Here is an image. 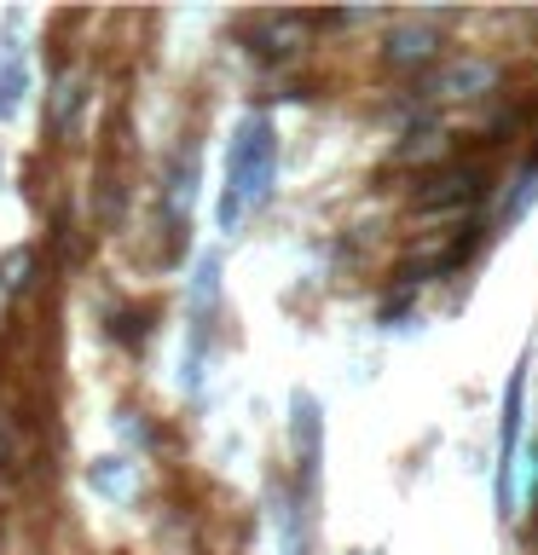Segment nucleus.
I'll list each match as a JSON object with an SVG mask.
<instances>
[{
    "mask_svg": "<svg viewBox=\"0 0 538 555\" xmlns=\"http://www.w3.org/2000/svg\"><path fill=\"white\" fill-rule=\"evenodd\" d=\"M29 267H35V249H12L7 260H0V289L17 295V289L29 284Z\"/></svg>",
    "mask_w": 538,
    "mask_h": 555,
    "instance_id": "1a4fd4ad",
    "label": "nucleus"
},
{
    "mask_svg": "<svg viewBox=\"0 0 538 555\" xmlns=\"http://www.w3.org/2000/svg\"><path fill=\"white\" fill-rule=\"evenodd\" d=\"M492 197V173H486V163H475V156H446V163H434L428 173H417L406 203L411 215L423 220H463L475 215V208Z\"/></svg>",
    "mask_w": 538,
    "mask_h": 555,
    "instance_id": "f03ea898",
    "label": "nucleus"
},
{
    "mask_svg": "<svg viewBox=\"0 0 538 555\" xmlns=\"http://www.w3.org/2000/svg\"><path fill=\"white\" fill-rule=\"evenodd\" d=\"M446 12H399L382 29V69L394 76H428L446 64Z\"/></svg>",
    "mask_w": 538,
    "mask_h": 555,
    "instance_id": "7ed1b4c3",
    "label": "nucleus"
},
{
    "mask_svg": "<svg viewBox=\"0 0 538 555\" xmlns=\"http://www.w3.org/2000/svg\"><path fill=\"white\" fill-rule=\"evenodd\" d=\"M307 29H312V17L307 12H260L243 24V35H249V52L260 64H290V59H302L307 52Z\"/></svg>",
    "mask_w": 538,
    "mask_h": 555,
    "instance_id": "423d86ee",
    "label": "nucleus"
},
{
    "mask_svg": "<svg viewBox=\"0 0 538 555\" xmlns=\"http://www.w3.org/2000/svg\"><path fill=\"white\" fill-rule=\"evenodd\" d=\"M527 371H533V359L521 353L510 382H503V405H498V509H503V520L515 515V463H521V428H527Z\"/></svg>",
    "mask_w": 538,
    "mask_h": 555,
    "instance_id": "20e7f679",
    "label": "nucleus"
},
{
    "mask_svg": "<svg viewBox=\"0 0 538 555\" xmlns=\"http://www.w3.org/2000/svg\"><path fill=\"white\" fill-rule=\"evenodd\" d=\"M498 87H503L498 59H486V52H458V59H446L440 69H434L423 93L434 104H475V99H492Z\"/></svg>",
    "mask_w": 538,
    "mask_h": 555,
    "instance_id": "39448f33",
    "label": "nucleus"
},
{
    "mask_svg": "<svg viewBox=\"0 0 538 555\" xmlns=\"http://www.w3.org/2000/svg\"><path fill=\"white\" fill-rule=\"evenodd\" d=\"M278 180V128L267 116H243L226 145V191H220V225L238 232V220L272 197Z\"/></svg>",
    "mask_w": 538,
    "mask_h": 555,
    "instance_id": "f257e3e1",
    "label": "nucleus"
},
{
    "mask_svg": "<svg viewBox=\"0 0 538 555\" xmlns=\"http://www.w3.org/2000/svg\"><path fill=\"white\" fill-rule=\"evenodd\" d=\"M538 203V156H527V163L515 168V180H510V197H503V208H498V225L510 232V225H521L527 220V208Z\"/></svg>",
    "mask_w": 538,
    "mask_h": 555,
    "instance_id": "6e6552de",
    "label": "nucleus"
},
{
    "mask_svg": "<svg viewBox=\"0 0 538 555\" xmlns=\"http://www.w3.org/2000/svg\"><path fill=\"white\" fill-rule=\"evenodd\" d=\"M76 111H81V87L69 81V87H59V99H52V128L69 133V121H76Z\"/></svg>",
    "mask_w": 538,
    "mask_h": 555,
    "instance_id": "9d476101",
    "label": "nucleus"
},
{
    "mask_svg": "<svg viewBox=\"0 0 538 555\" xmlns=\"http://www.w3.org/2000/svg\"><path fill=\"white\" fill-rule=\"evenodd\" d=\"M290 411H295V423H290V434H295V463H302V475H307V486H312V475H319V457H324V416H319V399H312V393H295Z\"/></svg>",
    "mask_w": 538,
    "mask_h": 555,
    "instance_id": "0eeeda50",
    "label": "nucleus"
}]
</instances>
